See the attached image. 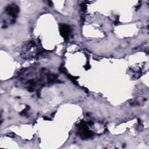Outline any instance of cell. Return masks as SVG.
Wrapping results in <instances>:
<instances>
[{
  "instance_id": "obj_2",
  "label": "cell",
  "mask_w": 149,
  "mask_h": 149,
  "mask_svg": "<svg viewBox=\"0 0 149 149\" xmlns=\"http://www.w3.org/2000/svg\"><path fill=\"white\" fill-rule=\"evenodd\" d=\"M61 30V34L62 36V37L65 39H68L69 33H70V27L67 25H62L60 29Z\"/></svg>"
},
{
  "instance_id": "obj_1",
  "label": "cell",
  "mask_w": 149,
  "mask_h": 149,
  "mask_svg": "<svg viewBox=\"0 0 149 149\" xmlns=\"http://www.w3.org/2000/svg\"><path fill=\"white\" fill-rule=\"evenodd\" d=\"M6 11L9 15L12 16L13 17L17 16V13L19 11V8L17 6H8L6 8Z\"/></svg>"
},
{
  "instance_id": "obj_3",
  "label": "cell",
  "mask_w": 149,
  "mask_h": 149,
  "mask_svg": "<svg viewBox=\"0 0 149 149\" xmlns=\"http://www.w3.org/2000/svg\"><path fill=\"white\" fill-rule=\"evenodd\" d=\"M81 10H86V4H81Z\"/></svg>"
}]
</instances>
